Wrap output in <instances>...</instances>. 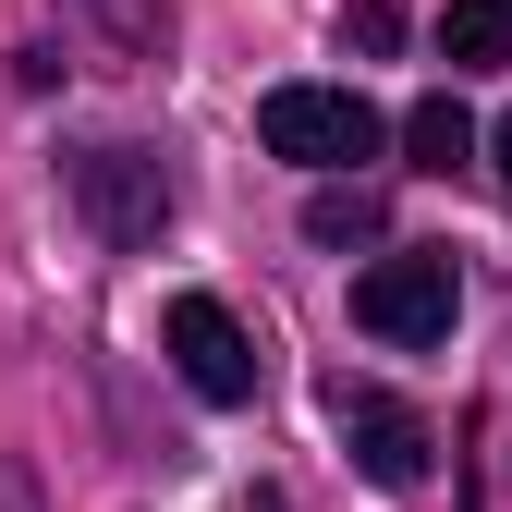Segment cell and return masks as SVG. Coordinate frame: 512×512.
<instances>
[{
    "mask_svg": "<svg viewBox=\"0 0 512 512\" xmlns=\"http://www.w3.org/2000/svg\"><path fill=\"white\" fill-rule=\"evenodd\" d=\"M256 135H269V159H293V171H354V159L391 147V122H378L354 86H269L256 98Z\"/></svg>",
    "mask_w": 512,
    "mask_h": 512,
    "instance_id": "obj_1",
    "label": "cell"
},
{
    "mask_svg": "<svg viewBox=\"0 0 512 512\" xmlns=\"http://www.w3.org/2000/svg\"><path fill=\"white\" fill-rule=\"evenodd\" d=\"M354 330H366V342H403V354L452 342V256H427V244L378 256V269L354 281Z\"/></svg>",
    "mask_w": 512,
    "mask_h": 512,
    "instance_id": "obj_2",
    "label": "cell"
},
{
    "mask_svg": "<svg viewBox=\"0 0 512 512\" xmlns=\"http://www.w3.org/2000/svg\"><path fill=\"white\" fill-rule=\"evenodd\" d=\"M74 208H86L98 244H159L183 196H171L159 147H86V159H74Z\"/></svg>",
    "mask_w": 512,
    "mask_h": 512,
    "instance_id": "obj_3",
    "label": "cell"
},
{
    "mask_svg": "<svg viewBox=\"0 0 512 512\" xmlns=\"http://www.w3.org/2000/svg\"><path fill=\"white\" fill-rule=\"evenodd\" d=\"M330 427H342V452L378 476V488H427V415L403 391H378V378H330Z\"/></svg>",
    "mask_w": 512,
    "mask_h": 512,
    "instance_id": "obj_4",
    "label": "cell"
},
{
    "mask_svg": "<svg viewBox=\"0 0 512 512\" xmlns=\"http://www.w3.org/2000/svg\"><path fill=\"white\" fill-rule=\"evenodd\" d=\"M159 342H171V366H183L196 403H256V342H244V317H232L220 293H183V305L159 317Z\"/></svg>",
    "mask_w": 512,
    "mask_h": 512,
    "instance_id": "obj_5",
    "label": "cell"
},
{
    "mask_svg": "<svg viewBox=\"0 0 512 512\" xmlns=\"http://www.w3.org/2000/svg\"><path fill=\"white\" fill-rule=\"evenodd\" d=\"M439 61H452V74L512 61V0H452V13H439Z\"/></svg>",
    "mask_w": 512,
    "mask_h": 512,
    "instance_id": "obj_6",
    "label": "cell"
},
{
    "mask_svg": "<svg viewBox=\"0 0 512 512\" xmlns=\"http://www.w3.org/2000/svg\"><path fill=\"white\" fill-rule=\"evenodd\" d=\"M403 147H415V171H464V159H476L464 98H452V86H439V98H415V110H403Z\"/></svg>",
    "mask_w": 512,
    "mask_h": 512,
    "instance_id": "obj_7",
    "label": "cell"
},
{
    "mask_svg": "<svg viewBox=\"0 0 512 512\" xmlns=\"http://www.w3.org/2000/svg\"><path fill=\"white\" fill-rule=\"evenodd\" d=\"M305 232H317V244H378L391 208H378L366 183H317V196H305Z\"/></svg>",
    "mask_w": 512,
    "mask_h": 512,
    "instance_id": "obj_8",
    "label": "cell"
},
{
    "mask_svg": "<svg viewBox=\"0 0 512 512\" xmlns=\"http://www.w3.org/2000/svg\"><path fill=\"white\" fill-rule=\"evenodd\" d=\"M342 37H354V49H403V13H391V0H354Z\"/></svg>",
    "mask_w": 512,
    "mask_h": 512,
    "instance_id": "obj_9",
    "label": "cell"
},
{
    "mask_svg": "<svg viewBox=\"0 0 512 512\" xmlns=\"http://www.w3.org/2000/svg\"><path fill=\"white\" fill-rule=\"evenodd\" d=\"M488 147H500V183H512V110H500V122H488Z\"/></svg>",
    "mask_w": 512,
    "mask_h": 512,
    "instance_id": "obj_10",
    "label": "cell"
}]
</instances>
